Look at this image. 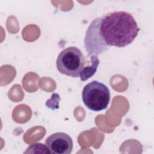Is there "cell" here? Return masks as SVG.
I'll use <instances>...</instances> for the list:
<instances>
[{
	"label": "cell",
	"instance_id": "1",
	"mask_svg": "<svg viewBox=\"0 0 154 154\" xmlns=\"http://www.w3.org/2000/svg\"><path fill=\"white\" fill-rule=\"evenodd\" d=\"M100 31L108 45L123 48L134 40L140 28L131 14L119 11L109 13L102 17Z\"/></svg>",
	"mask_w": 154,
	"mask_h": 154
},
{
	"label": "cell",
	"instance_id": "2",
	"mask_svg": "<svg viewBox=\"0 0 154 154\" xmlns=\"http://www.w3.org/2000/svg\"><path fill=\"white\" fill-rule=\"evenodd\" d=\"M85 64V58L84 54L75 46H70L61 51L56 61L58 72L73 78L79 76Z\"/></svg>",
	"mask_w": 154,
	"mask_h": 154
},
{
	"label": "cell",
	"instance_id": "3",
	"mask_svg": "<svg viewBox=\"0 0 154 154\" xmlns=\"http://www.w3.org/2000/svg\"><path fill=\"white\" fill-rule=\"evenodd\" d=\"M84 105L93 111L105 109L110 101V91L103 83L93 81L84 86L82 91Z\"/></svg>",
	"mask_w": 154,
	"mask_h": 154
},
{
	"label": "cell",
	"instance_id": "4",
	"mask_svg": "<svg viewBox=\"0 0 154 154\" xmlns=\"http://www.w3.org/2000/svg\"><path fill=\"white\" fill-rule=\"evenodd\" d=\"M102 17L94 19L90 24L84 38V46L88 55H97L106 51L109 46L106 44L102 38L100 31V22Z\"/></svg>",
	"mask_w": 154,
	"mask_h": 154
},
{
	"label": "cell",
	"instance_id": "5",
	"mask_svg": "<svg viewBox=\"0 0 154 154\" xmlns=\"http://www.w3.org/2000/svg\"><path fill=\"white\" fill-rule=\"evenodd\" d=\"M45 143L51 153L70 154L73 149L72 138L64 132L51 134L46 139Z\"/></svg>",
	"mask_w": 154,
	"mask_h": 154
},
{
	"label": "cell",
	"instance_id": "6",
	"mask_svg": "<svg viewBox=\"0 0 154 154\" xmlns=\"http://www.w3.org/2000/svg\"><path fill=\"white\" fill-rule=\"evenodd\" d=\"M90 58V65L84 67L80 73L79 77L81 81H85L93 76L99 65L100 61L97 55H92Z\"/></svg>",
	"mask_w": 154,
	"mask_h": 154
},
{
	"label": "cell",
	"instance_id": "7",
	"mask_svg": "<svg viewBox=\"0 0 154 154\" xmlns=\"http://www.w3.org/2000/svg\"><path fill=\"white\" fill-rule=\"evenodd\" d=\"M25 153H50L51 152L49 150L46 145L42 143H37L32 144L24 152Z\"/></svg>",
	"mask_w": 154,
	"mask_h": 154
}]
</instances>
